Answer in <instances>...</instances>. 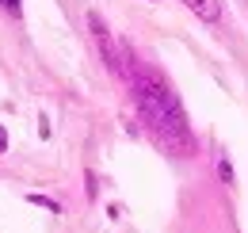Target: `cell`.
Instances as JSON below:
<instances>
[{
    "label": "cell",
    "mask_w": 248,
    "mask_h": 233,
    "mask_svg": "<svg viewBox=\"0 0 248 233\" xmlns=\"http://www.w3.org/2000/svg\"><path fill=\"white\" fill-rule=\"evenodd\" d=\"M119 46H123V81L130 84V96L138 103V115L145 122L149 138L172 157H195L199 138H195V130L184 115V103H180L176 88L168 84V77L160 69H153L138 58V50L130 42H119Z\"/></svg>",
    "instance_id": "obj_1"
},
{
    "label": "cell",
    "mask_w": 248,
    "mask_h": 233,
    "mask_svg": "<svg viewBox=\"0 0 248 233\" xmlns=\"http://www.w3.org/2000/svg\"><path fill=\"white\" fill-rule=\"evenodd\" d=\"M88 31H92L95 46H99V58H103V65H107V73L123 81V46L111 38V27L103 23L99 12H88Z\"/></svg>",
    "instance_id": "obj_2"
},
{
    "label": "cell",
    "mask_w": 248,
    "mask_h": 233,
    "mask_svg": "<svg viewBox=\"0 0 248 233\" xmlns=\"http://www.w3.org/2000/svg\"><path fill=\"white\" fill-rule=\"evenodd\" d=\"M184 4L202 23H217V19H221V0H184Z\"/></svg>",
    "instance_id": "obj_3"
},
{
    "label": "cell",
    "mask_w": 248,
    "mask_h": 233,
    "mask_svg": "<svg viewBox=\"0 0 248 233\" xmlns=\"http://www.w3.org/2000/svg\"><path fill=\"white\" fill-rule=\"evenodd\" d=\"M217 176H221L225 187H233V165H229V157H217Z\"/></svg>",
    "instance_id": "obj_4"
},
{
    "label": "cell",
    "mask_w": 248,
    "mask_h": 233,
    "mask_svg": "<svg viewBox=\"0 0 248 233\" xmlns=\"http://www.w3.org/2000/svg\"><path fill=\"white\" fill-rule=\"evenodd\" d=\"M27 203H34V206H46L50 214H62V203H54V199H46V195H27Z\"/></svg>",
    "instance_id": "obj_5"
},
{
    "label": "cell",
    "mask_w": 248,
    "mask_h": 233,
    "mask_svg": "<svg viewBox=\"0 0 248 233\" xmlns=\"http://www.w3.org/2000/svg\"><path fill=\"white\" fill-rule=\"evenodd\" d=\"M0 8H4L8 16H19V12H23V4H19V0H0Z\"/></svg>",
    "instance_id": "obj_6"
},
{
    "label": "cell",
    "mask_w": 248,
    "mask_h": 233,
    "mask_svg": "<svg viewBox=\"0 0 248 233\" xmlns=\"http://www.w3.org/2000/svg\"><path fill=\"white\" fill-rule=\"evenodd\" d=\"M84 183H88V199H95V191H99L95 187V172H84Z\"/></svg>",
    "instance_id": "obj_7"
},
{
    "label": "cell",
    "mask_w": 248,
    "mask_h": 233,
    "mask_svg": "<svg viewBox=\"0 0 248 233\" xmlns=\"http://www.w3.org/2000/svg\"><path fill=\"white\" fill-rule=\"evenodd\" d=\"M0 153H8V134H4V126H0Z\"/></svg>",
    "instance_id": "obj_8"
}]
</instances>
